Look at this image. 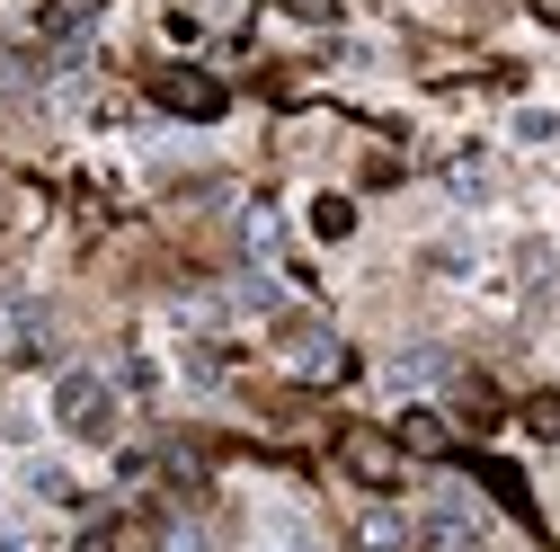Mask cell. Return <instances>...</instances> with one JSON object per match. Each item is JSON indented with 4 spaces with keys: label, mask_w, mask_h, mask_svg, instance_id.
Wrapping results in <instances>:
<instances>
[{
    "label": "cell",
    "mask_w": 560,
    "mask_h": 552,
    "mask_svg": "<svg viewBox=\"0 0 560 552\" xmlns=\"http://www.w3.org/2000/svg\"><path fill=\"white\" fill-rule=\"evenodd\" d=\"M54 419L72 428V437H90V446H107L116 419H125V401H116V383H107L98 366H62V383H54Z\"/></svg>",
    "instance_id": "1"
},
{
    "label": "cell",
    "mask_w": 560,
    "mask_h": 552,
    "mask_svg": "<svg viewBox=\"0 0 560 552\" xmlns=\"http://www.w3.org/2000/svg\"><path fill=\"white\" fill-rule=\"evenodd\" d=\"M418 552H480V526H471L463 491H436L428 508H418Z\"/></svg>",
    "instance_id": "2"
},
{
    "label": "cell",
    "mask_w": 560,
    "mask_h": 552,
    "mask_svg": "<svg viewBox=\"0 0 560 552\" xmlns=\"http://www.w3.org/2000/svg\"><path fill=\"white\" fill-rule=\"evenodd\" d=\"M98 10H107V0H45V45H54V62H81V54H90Z\"/></svg>",
    "instance_id": "3"
},
{
    "label": "cell",
    "mask_w": 560,
    "mask_h": 552,
    "mask_svg": "<svg viewBox=\"0 0 560 552\" xmlns=\"http://www.w3.org/2000/svg\"><path fill=\"white\" fill-rule=\"evenodd\" d=\"M285 366H294L303 383L338 375V330H329V321H285Z\"/></svg>",
    "instance_id": "4"
},
{
    "label": "cell",
    "mask_w": 560,
    "mask_h": 552,
    "mask_svg": "<svg viewBox=\"0 0 560 552\" xmlns=\"http://www.w3.org/2000/svg\"><path fill=\"white\" fill-rule=\"evenodd\" d=\"M152 99H161L170 116H196V125H205V116H223V81H214V72H161Z\"/></svg>",
    "instance_id": "5"
},
{
    "label": "cell",
    "mask_w": 560,
    "mask_h": 552,
    "mask_svg": "<svg viewBox=\"0 0 560 552\" xmlns=\"http://www.w3.org/2000/svg\"><path fill=\"white\" fill-rule=\"evenodd\" d=\"M392 392H436V383H454V357L445 348H392Z\"/></svg>",
    "instance_id": "6"
},
{
    "label": "cell",
    "mask_w": 560,
    "mask_h": 552,
    "mask_svg": "<svg viewBox=\"0 0 560 552\" xmlns=\"http://www.w3.org/2000/svg\"><path fill=\"white\" fill-rule=\"evenodd\" d=\"M480 481H489V499H499L516 526H542V508H534V491H525V472H516V463H480Z\"/></svg>",
    "instance_id": "7"
},
{
    "label": "cell",
    "mask_w": 560,
    "mask_h": 552,
    "mask_svg": "<svg viewBox=\"0 0 560 552\" xmlns=\"http://www.w3.org/2000/svg\"><path fill=\"white\" fill-rule=\"evenodd\" d=\"M232 312H285V286L276 276H232Z\"/></svg>",
    "instance_id": "8"
},
{
    "label": "cell",
    "mask_w": 560,
    "mask_h": 552,
    "mask_svg": "<svg viewBox=\"0 0 560 552\" xmlns=\"http://www.w3.org/2000/svg\"><path fill=\"white\" fill-rule=\"evenodd\" d=\"M347 463H357L374 491H392V446H383V437H347Z\"/></svg>",
    "instance_id": "9"
},
{
    "label": "cell",
    "mask_w": 560,
    "mask_h": 552,
    "mask_svg": "<svg viewBox=\"0 0 560 552\" xmlns=\"http://www.w3.org/2000/svg\"><path fill=\"white\" fill-rule=\"evenodd\" d=\"M312 232H320V241H347V232H357V205H347V196H320V205H312Z\"/></svg>",
    "instance_id": "10"
},
{
    "label": "cell",
    "mask_w": 560,
    "mask_h": 552,
    "mask_svg": "<svg viewBox=\"0 0 560 552\" xmlns=\"http://www.w3.org/2000/svg\"><path fill=\"white\" fill-rule=\"evenodd\" d=\"M400 446H409V455H436L445 428H436V419H400Z\"/></svg>",
    "instance_id": "11"
},
{
    "label": "cell",
    "mask_w": 560,
    "mask_h": 552,
    "mask_svg": "<svg viewBox=\"0 0 560 552\" xmlns=\"http://www.w3.org/2000/svg\"><path fill=\"white\" fill-rule=\"evenodd\" d=\"M241 241H249V250H267V241H276V215H267V205H249V215H241Z\"/></svg>",
    "instance_id": "12"
},
{
    "label": "cell",
    "mask_w": 560,
    "mask_h": 552,
    "mask_svg": "<svg viewBox=\"0 0 560 552\" xmlns=\"http://www.w3.org/2000/svg\"><path fill=\"white\" fill-rule=\"evenodd\" d=\"M161 552H214V543H205L196 526H170V534H161Z\"/></svg>",
    "instance_id": "13"
},
{
    "label": "cell",
    "mask_w": 560,
    "mask_h": 552,
    "mask_svg": "<svg viewBox=\"0 0 560 552\" xmlns=\"http://www.w3.org/2000/svg\"><path fill=\"white\" fill-rule=\"evenodd\" d=\"M0 90H27V62L19 54H0Z\"/></svg>",
    "instance_id": "14"
},
{
    "label": "cell",
    "mask_w": 560,
    "mask_h": 552,
    "mask_svg": "<svg viewBox=\"0 0 560 552\" xmlns=\"http://www.w3.org/2000/svg\"><path fill=\"white\" fill-rule=\"evenodd\" d=\"M294 19H338V0H285Z\"/></svg>",
    "instance_id": "15"
},
{
    "label": "cell",
    "mask_w": 560,
    "mask_h": 552,
    "mask_svg": "<svg viewBox=\"0 0 560 552\" xmlns=\"http://www.w3.org/2000/svg\"><path fill=\"white\" fill-rule=\"evenodd\" d=\"M534 19H542V27H560V0H534Z\"/></svg>",
    "instance_id": "16"
},
{
    "label": "cell",
    "mask_w": 560,
    "mask_h": 552,
    "mask_svg": "<svg viewBox=\"0 0 560 552\" xmlns=\"http://www.w3.org/2000/svg\"><path fill=\"white\" fill-rule=\"evenodd\" d=\"M0 552H10V534H0Z\"/></svg>",
    "instance_id": "17"
}]
</instances>
